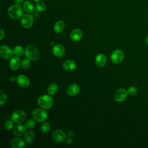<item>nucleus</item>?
<instances>
[{
  "instance_id": "f257e3e1",
  "label": "nucleus",
  "mask_w": 148,
  "mask_h": 148,
  "mask_svg": "<svg viewBox=\"0 0 148 148\" xmlns=\"http://www.w3.org/2000/svg\"><path fill=\"white\" fill-rule=\"evenodd\" d=\"M8 14L12 19H18L23 15V8L17 4L12 5L8 9Z\"/></svg>"
},
{
  "instance_id": "f03ea898",
  "label": "nucleus",
  "mask_w": 148,
  "mask_h": 148,
  "mask_svg": "<svg viewBox=\"0 0 148 148\" xmlns=\"http://www.w3.org/2000/svg\"><path fill=\"white\" fill-rule=\"evenodd\" d=\"M38 104L42 109H49L53 106V100L50 95H43L39 97Z\"/></svg>"
},
{
  "instance_id": "7ed1b4c3",
  "label": "nucleus",
  "mask_w": 148,
  "mask_h": 148,
  "mask_svg": "<svg viewBox=\"0 0 148 148\" xmlns=\"http://www.w3.org/2000/svg\"><path fill=\"white\" fill-rule=\"evenodd\" d=\"M25 55L27 58L31 61H36L39 57V53L38 49L34 45H29L26 47Z\"/></svg>"
},
{
  "instance_id": "20e7f679",
  "label": "nucleus",
  "mask_w": 148,
  "mask_h": 148,
  "mask_svg": "<svg viewBox=\"0 0 148 148\" xmlns=\"http://www.w3.org/2000/svg\"><path fill=\"white\" fill-rule=\"evenodd\" d=\"M32 116L33 119L39 123L45 122L47 119V112L42 109L36 108L32 112Z\"/></svg>"
},
{
  "instance_id": "39448f33",
  "label": "nucleus",
  "mask_w": 148,
  "mask_h": 148,
  "mask_svg": "<svg viewBox=\"0 0 148 148\" xmlns=\"http://www.w3.org/2000/svg\"><path fill=\"white\" fill-rule=\"evenodd\" d=\"M124 52L120 49H116L114 50L110 56V59L114 64H119L124 59Z\"/></svg>"
},
{
  "instance_id": "423d86ee",
  "label": "nucleus",
  "mask_w": 148,
  "mask_h": 148,
  "mask_svg": "<svg viewBox=\"0 0 148 148\" xmlns=\"http://www.w3.org/2000/svg\"><path fill=\"white\" fill-rule=\"evenodd\" d=\"M34 17L31 14L27 13V14H23L21 17V24L25 28H30L33 24Z\"/></svg>"
},
{
  "instance_id": "0eeeda50",
  "label": "nucleus",
  "mask_w": 148,
  "mask_h": 148,
  "mask_svg": "<svg viewBox=\"0 0 148 148\" xmlns=\"http://www.w3.org/2000/svg\"><path fill=\"white\" fill-rule=\"evenodd\" d=\"M11 118L14 123L19 124L23 123L25 120L26 116L23 111L21 110H17L12 113Z\"/></svg>"
},
{
  "instance_id": "6e6552de",
  "label": "nucleus",
  "mask_w": 148,
  "mask_h": 148,
  "mask_svg": "<svg viewBox=\"0 0 148 148\" xmlns=\"http://www.w3.org/2000/svg\"><path fill=\"white\" fill-rule=\"evenodd\" d=\"M52 139L56 143H62L65 140L66 135L62 130H57L52 134Z\"/></svg>"
},
{
  "instance_id": "1a4fd4ad",
  "label": "nucleus",
  "mask_w": 148,
  "mask_h": 148,
  "mask_svg": "<svg viewBox=\"0 0 148 148\" xmlns=\"http://www.w3.org/2000/svg\"><path fill=\"white\" fill-rule=\"evenodd\" d=\"M128 92L123 88H120L117 90L114 94V99L117 102H122L124 101L127 97Z\"/></svg>"
},
{
  "instance_id": "9d476101",
  "label": "nucleus",
  "mask_w": 148,
  "mask_h": 148,
  "mask_svg": "<svg viewBox=\"0 0 148 148\" xmlns=\"http://www.w3.org/2000/svg\"><path fill=\"white\" fill-rule=\"evenodd\" d=\"M0 53L2 57L5 59H9L13 56V52L11 49L7 45H2L0 48Z\"/></svg>"
},
{
  "instance_id": "9b49d317",
  "label": "nucleus",
  "mask_w": 148,
  "mask_h": 148,
  "mask_svg": "<svg viewBox=\"0 0 148 148\" xmlns=\"http://www.w3.org/2000/svg\"><path fill=\"white\" fill-rule=\"evenodd\" d=\"M17 84L21 87H27L30 83L29 78L23 75H20L17 77L16 80Z\"/></svg>"
},
{
  "instance_id": "f8f14e48",
  "label": "nucleus",
  "mask_w": 148,
  "mask_h": 148,
  "mask_svg": "<svg viewBox=\"0 0 148 148\" xmlns=\"http://www.w3.org/2000/svg\"><path fill=\"white\" fill-rule=\"evenodd\" d=\"M26 128L25 125L23 124H17L14 127L13 133L16 136H21L25 134Z\"/></svg>"
},
{
  "instance_id": "ddd939ff",
  "label": "nucleus",
  "mask_w": 148,
  "mask_h": 148,
  "mask_svg": "<svg viewBox=\"0 0 148 148\" xmlns=\"http://www.w3.org/2000/svg\"><path fill=\"white\" fill-rule=\"evenodd\" d=\"M10 145L12 148H21L25 146V142L20 138H13L10 141Z\"/></svg>"
},
{
  "instance_id": "4468645a",
  "label": "nucleus",
  "mask_w": 148,
  "mask_h": 148,
  "mask_svg": "<svg viewBox=\"0 0 148 148\" xmlns=\"http://www.w3.org/2000/svg\"><path fill=\"white\" fill-rule=\"evenodd\" d=\"M53 53L57 57H62L65 54V49L61 45L57 44L53 46Z\"/></svg>"
},
{
  "instance_id": "2eb2a0df",
  "label": "nucleus",
  "mask_w": 148,
  "mask_h": 148,
  "mask_svg": "<svg viewBox=\"0 0 148 148\" xmlns=\"http://www.w3.org/2000/svg\"><path fill=\"white\" fill-rule=\"evenodd\" d=\"M83 36V32L80 29L76 28L73 29L70 34V37L71 39L75 42H77L80 40Z\"/></svg>"
},
{
  "instance_id": "dca6fc26",
  "label": "nucleus",
  "mask_w": 148,
  "mask_h": 148,
  "mask_svg": "<svg viewBox=\"0 0 148 148\" xmlns=\"http://www.w3.org/2000/svg\"><path fill=\"white\" fill-rule=\"evenodd\" d=\"M80 91V87L77 84H72L70 85L67 88V94L71 97H73L77 95Z\"/></svg>"
},
{
  "instance_id": "f3484780",
  "label": "nucleus",
  "mask_w": 148,
  "mask_h": 148,
  "mask_svg": "<svg viewBox=\"0 0 148 148\" xmlns=\"http://www.w3.org/2000/svg\"><path fill=\"white\" fill-rule=\"evenodd\" d=\"M62 66L67 71H72L76 68V63L72 60H66L63 62Z\"/></svg>"
},
{
  "instance_id": "a211bd4d",
  "label": "nucleus",
  "mask_w": 148,
  "mask_h": 148,
  "mask_svg": "<svg viewBox=\"0 0 148 148\" xmlns=\"http://www.w3.org/2000/svg\"><path fill=\"white\" fill-rule=\"evenodd\" d=\"M96 65L99 67H103L106 63V57L103 54H99L95 57Z\"/></svg>"
},
{
  "instance_id": "6ab92c4d",
  "label": "nucleus",
  "mask_w": 148,
  "mask_h": 148,
  "mask_svg": "<svg viewBox=\"0 0 148 148\" xmlns=\"http://www.w3.org/2000/svg\"><path fill=\"white\" fill-rule=\"evenodd\" d=\"M20 65V60L17 57H13L10 60L9 66L12 70H17Z\"/></svg>"
},
{
  "instance_id": "aec40b11",
  "label": "nucleus",
  "mask_w": 148,
  "mask_h": 148,
  "mask_svg": "<svg viewBox=\"0 0 148 148\" xmlns=\"http://www.w3.org/2000/svg\"><path fill=\"white\" fill-rule=\"evenodd\" d=\"M65 23L62 20H60L57 21L55 23L53 29L55 32L57 34H60L64 31V29H65Z\"/></svg>"
},
{
  "instance_id": "412c9836",
  "label": "nucleus",
  "mask_w": 148,
  "mask_h": 148,
  "mask_svg": "<svg viewBox=\"0 0 148 148\" xmlns=\"http://www.w3.org/2000/svg\"><path fill=\"white\" fill-rule=\"evenodd\" d=\"M23 10L28 13H32L34 10V5L30 1H26L23 4Z\"/></svg>"
},
{
  "instance_id": "4be33fe9",
  "label": "nucleus",
  "mask_w": 148,
  "mask_h": 148,
  "mask_svg": "<svg viewBox=\"0 0 148 148\" xmlns=\"http://www.w3.org/2000/svg\"><path fill=\"white\" fill-rule=\"evenodd\" d=\"M35 139V133L32 130H29L26 132L24 135V140L27 143H31Z\"/></svg>"
},
{
  "instance_id": "5701e85b",
  "label": "nucleus",
  "mask_w": 148,
  "mask_h": 148,
  "mask_svg": "<svg viewBox=\"0 0 148 148\" xmlns=\"http://www.w3.org/2000/svg\"><path fill=\"white\" fill-rule=\"evenodd\" d=\"M47 91L50 95H54L58 91V86L55 83H51L48 86Z\"/></svg>"
},
{
  "instance_id": "b1692460",
  "label": "nucleus",
  "mask_w": 148,
  "mask_h": 148,
  "mask_svg": "<svg viewBox=\"0 0 148 148\" xmlns=\"http://www.w3.org/2000/svg\"><path fill=\"white\" fill-rule=\"evenodd\" d=\"M13 54L16 56H21L23 54L24 52V48L21 46H16L13 50Z\"/></svg>"
},
{
  "instance_id": "393cba45",
  "label": "nucleus",
  "mask_w": 148,
  "mask_h": 148,
  "mask_svg": "<svg viewBox=\"0 0 148 148\" xmlns=\"http://www.w3.org/2000/svg\"><path fill=\"white\" fill-rule=\"evenodd\" d=\"M36 9L38 12H42L46 10V5L44 2L42 1H39V2H38L36 4Z\"/></svg>"
},
{
  "instance_id": "a878e982",
  "label": "nucleus",
  "mask_w": 148,
  "mask_h": 148,
  "mask_svg": "<svg viewBox=\"0 0 148 148\" xmlns=\"http://www.w3.org/2000/svg\"><path fill=\"white\" fill-rule=\"evenodd\" d=\"M50 125L49 123L46 122L43 123L40 127V131L43 134H47L50 131Z\"/></svg>"
},
{
  "instance_id": "bb28decb",
  "label": "nucleus",
  "mask_w": 148,
  "mask_h": 148,
  "mask_svg": "<svg viewBox=\"0 0 148 148\" xmlns=\"http://www.w3.org/2000/svg\"><path fill=\"white\" fill-rule=\"evenodd\" d=\"M7 100V97L6 94L2 91H0V105H3L5 104Z\"/></svg>"
},
{
  "instance_id": "cd10ccee",
  "label": "nucleus",
  "mask_w": 148,
  "mask_h": 148,
  "mask_svg": "<svg viewBox=\"0 0 148 148\" xmlns=\"http://www.w3.org/2000/svg\"><path fill=\"white\" fill-rule=\"evenodd\" d=\"M30 61L28 58L24 59L21 63V66L23 69H27L30 66Z\"/></svg>"
},
{
  "instance_id": "c85d7f7f",
  "label": "nucleus",
  "mask_w": 148,
  "mask_h": 148,
  "mask_svg": "<svg viewBox=\"0 0 148 148\" xmlns=\"http://www.w3.org/2000/svg\"><path fill=\"white\" fill-rule=\"evenodd\" d=\"M13 121L12 120H7L5 124H4V127L5 128L6 130H12L13 128V126H14V124H13Z\"/></svg>"
},
{
  "instance_id": "c756f323",
  "label": "nucleus",
  "mask_w": 148,
  "mask_h": 148,
  "mask_svg": "<svg viewBox=\"0 0 148 148\" xmlns=\"http://www.w3.org/2000/svg\"><path fill=\"white\" fill-rule=\"evenodd\" d=\"M127 92L128 94H129L130 95H135L138 92V89L135 86H130L128 87Z\"/></svg>"
},
{
  "instance_id": "7c9ffc66",
  "label": "nucleus",
  "mask_w": 148,
  "mask_h": 148,
  "mask_svg": "<svg viewBox=\"0 0 148 148\" xmlns=\"http://www.w3.org/2000/svg\"><path fill=\"white\" fill-rule=\"evenodd\" d=\"M25 125L27 128L32 129L35 126V123L33 120L29 119V120H27V121L25 122Z\"/></svg>"
},
{
  "instance_id": "2f4dec72",
  "label": "nucleus",
  "mask_w": 148,
  "mask_h": 148,
  "mask_svg": "<svg viewBox=\"0 0 148 148\" xmlns=\"http://www.w3.org/2000/svg\"><path fill=\"white\" fill-rule=\"evenodd\" d=\"M65 142L67 145H71L73 143V140L71 138H67L65 139Z\"/></svg>"
},
{
  "instance_id": "473e14b6",
  "label": "nucleus",
  "mask_w": 148,
  "mask_h": 148,
  "mask_svg": "<svg viewBox=\"0 0 148 148\" xmlns=\"http://www.w3.org/2000/svg\"><path fill=\"white\" fill-rule=\"evenodd\" d=\"M14 2L16 4L20 5L23 4V3L24 2V0H14Z\"/></svg>"
},
{
  "instance_id": "72a5a7b5",
  "label": "nucleus",
  "mask_w": 148,
  "mask_h": 148,
  "mask_svg": "<svg viewBox=\"0 0 148 148\" xmlns=\"http://www.w3.org/2000/svg\"><path fill=\"white\" fill-rule=\"evenodd\" d=\"M0 30H1V32H0V34H1V36H0V39H1V40H2V39L3 38V37H4V35H5V32H4V31H3V29H2V28H1Z\"/></svg>"
},
{
  "instance_id": "f704fd0d",
  "label": "nucleus",
  "mask_w": 148,
  "mask_h": 148,
  "mask_svg": "<svg viewBox=\"0 0 148 148\" xmlns=\"http://www.w3.org/2000/svg\"><path fill=\"white\" fill-rule=\"evenodd\" d=\"M10 80L12 82H14L15 81L17 80V77H16L15 76H12L10 77Z\"/></svg>"
},
{
  "instance_id": "c9c22d12",
  "label": "nucleus",
  "mask_w": 148,
  "mask_h": 148,
  "mask_svg": "<svg viewBox=\"0 0 148 148\" xmlns=\"http://www.w3.org/2000/svg\"><path fill=\"white\" fill-rule=\"evenodd\" d=\"M146 44L148 45V35L146 36Z\"/></svg>"
},
{
  "instance_id": "e433bc0d",
  "label": "nucleus",
  "mask_w": 148,
  "mask_h": 148,
  "mask_svg": "<svg viewBox=\"0 0 148 148\" xmlns=\"http://www.w3.org/2000/svg\"><path fill=\"white\" fill-rule=\"evenodd\" d=\"M33 1H35V2H39V1H40L41 0H32Z\"/></svg>"
}]
</instances>
